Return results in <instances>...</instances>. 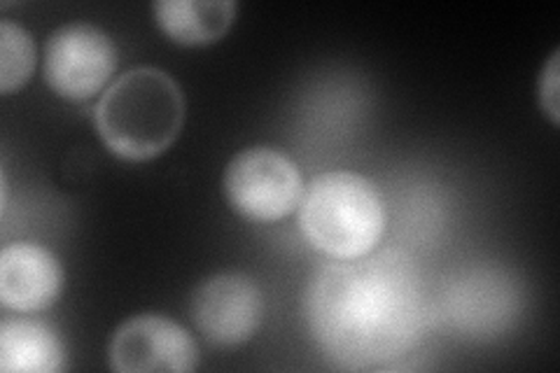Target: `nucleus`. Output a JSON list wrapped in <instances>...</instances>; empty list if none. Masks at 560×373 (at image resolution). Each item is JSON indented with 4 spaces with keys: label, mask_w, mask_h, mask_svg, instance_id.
Listing matches in <instances>:
<instances>
[{
    "label": "nucleus",
    "mask_w": 560,
    "mask_h": 373,
    "mask_svg": "<svg viewBox=\"0 0 560 373\" xmlns=\"http://www.w3.org/2000/svg\"><path fill=\"white\" fill-rule=\"evenodd\" d=\"M66 369V350L59 334L28 317H5L0 323V371L57 373Z\"/></svg>",
    "instance_id": "obj_10"
},
{
    "label": "nucleus",
    "mask_w": 560,
    "mask_h": 373,
    "mask_svg": "<svg viewBox=\"0 0 560 373\" xmlns=\"http://www.w3.org/2000/svg\"><path fill=\"white\" fill-rule=\"evenodd\" d=\"M108 360L117 373H189L199 366V346L175 319L143 313L115 329Z\"/></svg>",
    "instance_id": "obj_7"
},
{
    "label": "nucleus",
    "mask_w": 560,
    "mask_h": 373,
    "mask_svg": "<svg viewBox=\"0 0 560 373\" xmlns=\"http://www.w3.org/2000/svg\"><path fill=\"white\" fill-rule=\"evenodd\" d=\"M442 313L469 339H493L518 319V282L495 266H475L446 282Z\"/></svg>",
    "instance_id": "obj_6"
},
{
    "label": "nucleus",
    "mask_w": 560,
    "mask_h": 373,
    "mask_svg": "<svg viewBox=\"0 0 560 373\" xmlns=\"http://www.w3.org/2000/svg\"><path fill=\"white\" fill-rule=\"evenodd\" d=\"M539 103L551 124H558V49L551 55L539 80Z\"/></svg>",
    "instance_id": "obj_13"
},
{
    "label": "nucleus",
    "mask_w": 560,
    "mask_h": 373,
    "mask_svg": "<svg viewBox=\"0 0 560 373\" xmlns=\"http://www.w3.org/2000/svg\"><path fill=\"white\" fill-rule=\"evenodd\" d=\"M117 68V47L94 24H66L49 35L43 73L55 94L86 101L110 82Z\"/></svg>",
    "instance_id": "obj_5"
},
{
    "label": "nucleus",
    "mask_w": 560,
    "mask_h": 373,
    "mask_svg": "<svg viewBox=\"0 0 560 373\" xmlns=\"http://www.w3.org/2000/svg\"><path fill=\"white\" fill-rule=\"evenodd\" d=\"M300 229L329 259H358L376 250L385 206L376 185L353 171L315 175L300 203Z\"/></svg>",
    "instance_id": "obj_3"
},
{
    "label": "nucleus",
    "mask_w": 560,
    "mask_h": 373,
    "mask_svg": "<svg viewBox=\"0 0 560 373\" xmlns=\"http://www.w3.org/2000/svg\"><path fill=\"white\" fill-rule=\"evenodd\" d=\"M152 10L166 38L185 47L218 43L236 16L232 0H160Z\"/></svg>",
    "instance_id": "obj_11"
},
{
    "label": "nucleus",
    "mask_w": 560,
    "mask_h": 373,
    "mask_svg": "<svg viewBox=\"0 0 560 373\" xmlns=\"http://www.w3.org/2000/svg\"><path fill=\"white\" fill-rule=\"evenodd\" d=\"M304 313L315 343L343 371L390 369L430 325L423 278L399 247L320 266L306 288Z\"/></svg>",
    "instance_id": "obj_1"
},
{
    "label": "nucleus",
    "mask_w": 560,
    "mask_h": 373,
    "mask_svg": "<svg viewBox=\"0 0 560 373\" xmlns=\"http://www.w3.org/2000/svg\"><path fill=\"white\" fill-rule=\"evenodd\" d=\"M59 257L38 243H12L0 253V301L14 313L55 306L63 290Z\"/></svg>",
    "instance_id": "obj_9"
},
{
    "label": "nucleus",
    "mask_w": 560,
    "mask_h": 373,
    "mask_svg": "<svg viewBox=\"0 0 560 373\" xmlns=\"http://www.w3.org/2000/svg\"><path fill=\"white\" fill-rule=\"evenodd\" d=\"M35 68V43L26 28L8 20L0 22V92L22 89Z\"/></svg>",
    "instance_id": "obj_12"
},
{
    "label": "nucleus",
    "mask_w": 560,
    "mask_h": 373,
    "mask_svg": "<svg viewBox=\"0 0 560 373\" xmlns=\"http://www.w3.org/2000/svg\"><path fill=\"white\" fill-rule=\"evenodd\" d=\"M300 166L276 148L257 145L238 152L224 171V194L241 218L278 222L300 208L304 197Z\"/></svg>",
    "instance_id": "obj_4"
},
{
    "label": "nucleus",
    "mask_w": 560,
    "mask_h": 373,
    "mask_svg": "<svg viewBox=\"0 0 560 373\" xmlns=\"http://www.w3.org/2000/svg\"><path fill=\"white\" fill-rule=\"evenodd\" d=\"M265 315L257 282L243 273H218L191 294V319L208 343L236 348L253 339Z\"/></svg>",
    "instance_id": "obj_8"
},
{
    "label": "nucleus",
    "mask_w": 560,
    "mask_h": 373,
    "mask_svg": "<svg viewBox=\"0 0 560 373\" xmlns=\"http://www.w3.org/2000/svg\"><path fill=\"white\" fill-rule=\"evenodd\" d=\"M94 119L108 152L125 162H150L178 138L185 98L178 82L164 70L138 66L105 89Z\"/></svg>",
    "instance_id": "obj_2"
}]
</instances>
